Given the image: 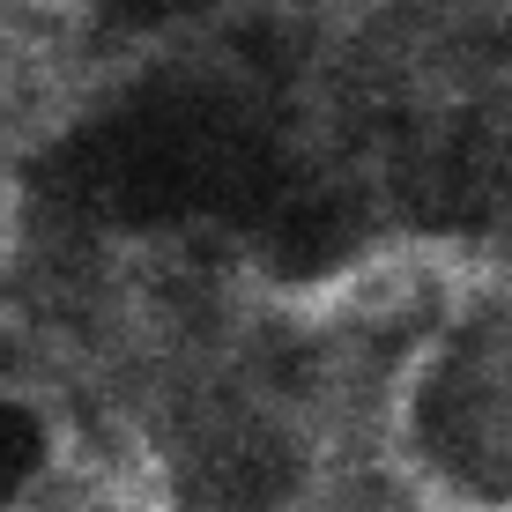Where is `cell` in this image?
I'll use <instances>...</instances> for the list:
<instances>
[{"instance_id":"1","label":"cell","mask_w":512,"mask_h":512,"mask_svg":"<svg viewBox=\"0 0 512 512\" xmlns=\"http://www.w3.org/2000/svg\"><path fill=\"white\" fill-rule=\"evenodd\" d=\"M423 512H512V498H483V490H431Z\"/></svg>"}]
</instances>
